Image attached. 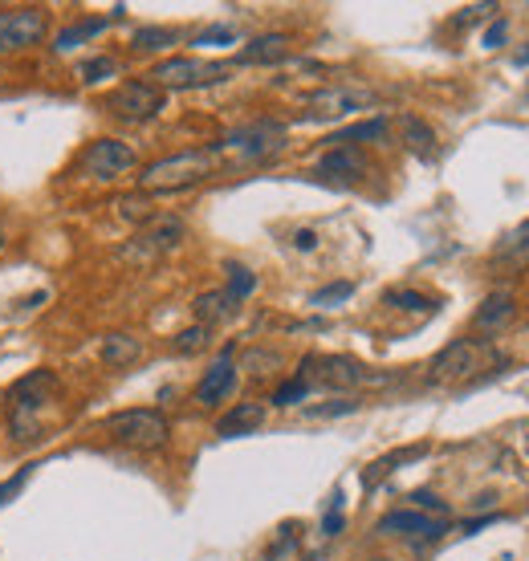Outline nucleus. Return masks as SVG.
Masks as SVG:
<instances>
[{
	"label": "nucleus",
	"mask_w": 529,
	"mask_h": 561,
	"mask_svg": "<svg viewBox=\"0 0 529 561\" xmlns=\"http://www.w3.org/2000/svg\"><path fill=\"white\" fill-rule=\"evenodd\" d=\"M106 110L114 118H127V122H147V118H155L163 110V90L155 82H143V78L123 82V86H114L106 94Z\"/></svg>",
	"instance_id": "9"
},
{
	"label": "nucleus",
	"mask_w": 529,
	"mask_h": 561,
	"mask_svg": "<svg viewBox=\"0 0 529 561\" xmlns=\"http://www.w3.org/2000/svg\"><path fill=\"white\" fill-rule=\"evenodd\" d=\"M119 212H123L127 220H143V216H151V204H143V196H127V200L119 204Z\"/></svg>",
	"instance_id": "35"
},
{
	"label": "nucleus",
	"mask_w": 529,
	"mask_h": 561,
	"mask_svg": "<svg viewBox=\"0 0 529 561\" xmlns=\"http://www.w3.org/2000/svg\"><path fill=\"white\" fill-rule=\"evenodd\" d=\"M375 561H387V557H375Z\"/></svg>",
	"instance_id": "44"
},
{
	"label": "nucleus",
	"mask_w": 529,
	"mask_h": 561,
	"mask_svg": "<svg viewBox=\"0 0 529 561\" xmlns=\"http://www.w3.org/2000/svg\"><path fill=\"white\" fill-rule=\"evenodd\" d=\"M298 379H306L310 387H330V391H342V387H359L367 383L371 374L346 354H306L302 358V370Z\"/></svg>",
	"instance_id": "8"
},
{
	"label": "nucleus",
	"mask_w": 529,
	"mask_h": 561,
	"mask_svg": "<svg viewBox=\"0 0 529 561\" xmlns=\"http://www.w3.org/2000/svg\"><path fill=\"white\" fill-rule=\"evenodd\" d=\"M342 525H346V517H342V509H326V521H322V533H326V537H338V533H342Z\"/></svg>",
	"instance_id": "39"
},
{
	"label": "nucleus",
	"mask_w": 529,
	"mask_h": 561,
	"mask_svg": "<svg viewBox=\"0 0 529 561\" xmlns=\"http://www.w3.org/2000/svg\"><path fill=\"white\" fill-rule=\"evenodd\" d=\"M493 261H505V265H517V269H525L529 265V220L525 224H517L505 240H497V248H493Z\"/></svg>",
	"instance_id": "21"
},
{
	"label": "nucleus",
	"mask_w": 529,
	"mask_h": 561,
	"mask_svg": "<svg viewBox=\"0 0 529 561\" xmlns=\"http://www.w3.org/2000/svg\"><path fill=\"white\" fill-rule=\"evenodd\" d=\"M383 135H387V118H367V122H355V127L330 135L326 143L330 147H359V143H379Z\"/></svg>",
	"instance_id": "23"
},
{
	"label": "nucleus",
	"mask_w": 529,
	"mask_h": 561,
	"mask_svg": "<svg viewBox=\"0 0 529 561\" xmlns=\"http://www.w3.org/2000/svg\"><path fill=\"white\" fill-rule=\"evenodd\" d=\"M139 354H143V342L135 334H123L119 330V334H106L102 338V362L106 366H131Z\"/></svg>",
	"instance_id": "22"
},
{
	"label": "nucleus",
	"mask_w": 529,
	"mask_h": 561,
	"mask_svg": "<svg viewBox=\"0 0 529 561\" xmlns=\"http://www.w3.org/2000/svg\"><path fill=\"white\" fill-rule=\"evenodd\" d=\"M171 346H175V354H200V350L212 346V330L208 326H188V330L175 334Z\"/></svg>",
	"instance_id": "28"
},
{
	"label": "nucleus",
	"mask_w": 529,
	"mask_h": 561,
	"mask_svg": "<svg viewBox=\"0 0 529 561\" xmlns=\"http://www.w3.org/2000/svg\"><path fill=\"white\" fill-rule=\"evenodd\" d=\"M383 305L411 309V314H428V309H432L436 301H428V297H424V293H416V289H387V293H383Z\"/></svg>",
	"instance_id": "27"
},
{
	"label": "nucleus",
	"mask_w": 529,
	"mask_h": 561,
	"mask_svg": "<svg viewBox=\"0 0 529 561\" xmlns=\"http://www.w3.org/2000/svg\"><path fill=\"white\" fill-rule=\"evenodd\" d=\"M355 411H359V399H334V403L310 407L306 415H310V419H334V415H355Z\"/></svg>",
	"instance_id": "32"
},
{
	"label": "nucleus",
	"mask_w": 529,
	"mask_h": 561,
	"mask_svg": "<svg viewBox=\"0 0 529 561\" xmlns=\"http://www.w3.org/2000/svg\"><path fill=\"white\" fill-rule=\"evenodd\" d=\"M216 155L220 147H196V151H180V155H167L155 159L139 171V192L143 196H163V192H184V187L204 183L216 171Z\"/></svg>",
	"instance_id": "2"
},
{
	"label": "nucleus",
	"mask_w": 529,
	"mask_h": 561,
	"mask_svg": "<svg viewBox=\"0 0 529 561\" xmlns=\"http://www.w3.org/2000/svg\"><path fill=\"white\" fill-rule=\"evenodd\" d=\"M139 167V155L131 143L123 139H94L86 151H82V171L90 179H119L127 171Z\"/></svg>",
	"instance_id": "10"
},
{
	"label": "nucleus",
	"mask_w": 529,
	"mask_h": 561,
	"mask_svg": "<svg viewBox=\"0 0 529 561\" xmlns=\"http://www.w3.org/2000/svg\"><path fill=\"white\" fill-rule=\"evenodd\" d=\"M45 37V13L41 9H9L0 13V53L29 49Z\"/></svg>",
	"instance_id": "12"
},
{
	"label": "nucleus",
	"mask_w": 529,
	"mask_h": 561,
	"mask_svg": "<svg viewBox=\"0 0 529 561\" xmlns=\"http://www.w3.org/2000/svg\"><path fill=\"white\" fill-rule=\"evenodd\" d=\"M224 273H228V297H232V301H245V297L257 293V273L245 269L241 261H228Z\"/></svg>",
	"instance_id": "25"
},
{
	"label": "nucleus",
	"mask_w": 529,
	"mask_h": 561,
	"mask_svg": "<svg viewBox=\"0 0 529 561\" xmlns=\"http://www.w3.org/2000/svg\"><path fill=\"white\" fill-rule=\"evenodd\" d=\"M106 435L114 444L135 448V452H159L171 435V423L155 407H131V411H114L106 419Z\"/></svg>",
	"instance_id": "3"
},
{
	"label": "nucleus",
	"mask_w": 529,
	"mask_h": 561,
	"mask_svg": "<svg viewBox=\"0 0 529 561\" xmlns=\"http://www.w3.org/2000/svg\"><path fill=\"white\" fill-rule=\"evenodd\" d=\"M216 147L220 151H237L245 163H261V159H269V155H277L285 147V127H281V122H273V118L245 122V127L228 131Z\"/></svg>",
	"instance_id": "6"
},
{
	"label": "nucleus",
	"mask_w": 529,
	"mask_h": 561,
	"mask_svg": "<svg viewBox=\"0 0 529 561\" xmlns=\"http://www.w3.org/2000/svg\"><path fill=\"white\" fill-rule=\"evenodd\" d=\"M285 57H289V37L285 33H265L237 53L241 66H277V61H285Z\"/></svg>",
	"instance_id": "16"
},
{
	"label": "nucleus",
	"mask_w": 529,
	"mask_h": 561,
	"mask_svg": "<svg viewBox=\"0 0 529 561\" xmlns=\"http://www.w3.org/2000/svg\"><path fill=\"white\" fill-rule=\"evenodd\" d=\"M513 66H529V45H525V49H517V57H513Z\"/></svg>",
	"instance_id": "42"
},
{
	"label": "nucleus",
	"mask_w": 529,
	"mask_h": 561,
	"mask_svg": "<svg viewBox=\"0 0 529 561\" xmlns=\"http://www.w3.org/2000/svg\"><path fill=\"white\" fill-rule=\"evenodd\" d=\"M237 305H241V301H232V297H228V289H212V293H200L192 309H196L200 326H208V330H212L216 322H228L232 314H237Z\"/></svg>",
	"instance_id": "19"
},
{
	"label": "nucleus",
	"mask_w": 529,
	"mask_h": 561,
	"mask_svg": "<svg viewBox=\"0 0 529 561\" xmlns=\"http://www.w3.org/2000/svg\"><path fill=\"white\" fill-rule=\"evenodd\" d=\"M489 358H493V350H489L481 338H456L452 346H444V350L428 362V383H432V387L477 383V370H485Z\"/></svg>",
	"instance_id": "4"
},
{
	"label": "nucleus",
	"mask_w": 529,
	"mask_h": 561,
	"mask_svg": "<svg viewBox=\"0 0 529 561\" xmlns=\"http://www.w3.org/2000/svg\"><path fill=\"white\" fill-rule=\"evenodd\" d=\"M407 501H411V505H416V513H448V505L440 501V496H436V492H411V496H407Z\"/></svg>",
	"instance_id": "34"
},
{
	"label": "nucleus",
	"mask_w": 529,
	"mask_h": 561,
	"mask_svg": "<svg viewBox=\"0 0 529 561\" xmlns=\"http://www.w3.org/2000/svg\"><path fill=\"white\" fill-rule=\"evenodd\" d=\"M293 244H298L302 253H310V248H318V232H314V228H302L298 236H293Z\"/></svg>",
	"instance_id": "41"
},
{
	"label": "nucleus",
	"mask_w": 529,
	"mask_h": 561,
	"mask_svg": "<svg viewBox=\"0 0 529 561\" xmlns=\"http://www.w3.org/2000/svg\"><path fill=\"white\" fill-rule=\"evenodd\" d=\"M57 395V374L53 370H29L9 387V431L13 444L41 440V419Z\"/></svg>",
	"instance_id": "1"
},
{
	"label": "nucleus",
	"mask_w": 529,
	"mask_h": 561,
	"mask_svg": "<svg viewBox=\"0 0 529 561\" xmlns=\"http://www.w3.org/2000/svg\"><path fill=\"white\" fill-rule=\"evenodd\" d=\"M306 395H310V383H306V379H289V383L277 387L273 403H277V407H293V403H302Z\"/></svg>",
	"instance_id": "31"
},
{
	"label": "nucleus",
	"mask_w": 529,
	"mask_h": 561,
	"mask_svg": "<svg viewBox=\"0 0 529 561\" xmlns=\"http://www.w3.org/2000/svg\"><path fill=\"white\" fill-rule=\"evenodd\" d=\"M399 131H403V143H407V151H416L420 159H436V131L428 127L424 118H416V114H403V118H399Z\"/></svg>",
	"instance_id": "20"
},
{
	"label": "nucleus",
	"mask_w": 529,
	"mask_h": 561,
	"mask_svg": "<svg viewBox=\"0 0 529 561\" xmlns=\"http://www.w3.org/2000/svg\"><path fill=\"white\" fill-rule=\"evenodd\" d=\"M106 29V21L102 17H90V21H74L70 29H62V33H57V53H70V49H78L82 41H90V37H98Z\"/></svg>",
	"instance_id": "24"
},
{
	"label": "nucleus",
	"mask_w": 529,
	"mask_h": 561,
	"mask_svg": "<svg viewBox=\"0 0 529 561\" xmlns=\"http://www.w3.org/2000/svg\"><path fill=\"white\" fill-rule=\"evenodd\" d=\"M505 37H509V21H493L489 33H485V49H501Z\"/></svg>",
	"instance_id": "38"
},
{
	"label": "nucleus",
	"mask_w": 529,
	"mask_h": 561,
	"mask_svg": "<svg viewBox=\"0 0 529 561\" xmlns=\"http://www.w3.org/2000/svg\"><path fill=\"white\" fill-rule=\"evenodd\" d=\"M232 41H237V33H232V29H208V33H200L196 37V45H232Z\"/></svg>",
	"instance_id": "36"
},
{
	"label": "nucleus",
	"mask_w": 529,
	"mask_h": 561,
	"mask_svg": "<svg viewBox=\"0 0 529 561\" xmlns=\"http://www.w3.org/2000/svg\"><path fill=\"white\" fill-rule=\"evenodd\" d=\"M184 236H188V224H184L180 216H155V220H147V224L135 232V240L123 248V257H127V261H155V257H167V253H175V248L184 244Z\"/></svg>",
	"instance_id": "7"
},
{
	"label": "nucleus",
	"mask_w": 529,
	"mask_h": 561,
	"mask_svg": "<svg viewBox=\"0 0 529 561\" xmlns=\"http://www.w3.org/2000/svg\"><path fill=\"white\" fill-rule=\"evenodd\" d=\"M9 244V236H5V228H0V248H5Z\"/></svg>",
	"instance_id": "43"
},
{
	"label": "nucleus",
	"mask_w": 529,
	"mask_h": 561,
	"mask_svg": "<svg viewBox=\"0 0 529 561\" xmlns=\"http://www.w3.org/2000/svg\"><path fill=\"white\" fill-rule=\"evenodd\" d=\"M78 74H82L86 86H98V82H106V78L119 74V61H114V57H90V61H82Z\"/></svg>",
	"instance_id": "29"
},
{
	"label": "nucleus",
	"mask_w": 529,
	"mask_h": 561,
	"mask_svg": "<svg viewBox=\"0 0 529 561\" xmlns=\"http://www.w3.org/2000/svg\"><path fill=\"white\" fill-rule=\"evenodd\" d=\"M232 74L228 61H200V57H167L151 70V82L159 90H196V86H212L224 82Z\"/></svg>",
	"instance_id": "5"
},
{
	"label": "nucleus",
	"mask_w": 529,
	"mask_h": 561,
	"mask_svg": "<svg viewBox=\"0 0 529 561\" xmlns=\"http://www.w3.org/2000/svg\"><path fill=\"white\" fill-rule=\"evenodd\" d=\"M350 293H355V285H350V281H334V285L310 293V305H334V301H346Z\"/></svg>",
	"instance_id": "33"
},
{
	"label": "nucleus",
	"mask_w": 529,
	"mask_h": 561,
	"mask_svg": "<svg viewBox=\"0 0 529 561\" xmlns=\"http://www.w3.org/2000/svg\"><path fill=\"white\" fill-rule=\"evenodd\" d=\"M375 102H379V94L371 86H322L306 98V110H310V118H346Z\"/></svg>",
	"instance_id": "11"
},
{
	"label": "nucleus",
	"mask_w": 529,
	"mask_h": 561,
	"mask_svg": "<svg viewBox=\"0 0 529 561\" xmlns=\"http://www.w3.org/2000/svg\"><path fill=\"white\" fill-rule=\"evenodd\" d=\"M33 472H37V464H29V468H21L17 476H9V480H0V509H5L9 501H17V492L33 480Z\"/></svg>",
	"instance_id": "30"
},
{
	"label": "nucleus",
	"mask_w": 529,
	"mask_h": 561,
	"mask_svg": "<svg viewBox=\"0 0 529 561\" xmlns=\"http://www.w3.org/2000/svg\"><path fill=\"white\" fill-rule=\"evenodd\" d=\"M517 314V297L509 293V289H497V293H489L485 301H481V309L473 314V326L477 330H497L501 322H509Z\"/></svg>",
	"instance_id": "18"
},
{
	"label": "nucleus",
	"mask_w": 529,
	"mask_h": 561,
	"mask_svg": "<svg viewBox=\"0 0 529 561\" xmlns=\"http://www.w3.org/2000/svg\"><path fill=\"white\" fill-rule=\"evenodd\" d=\"M261 423H265V407L261 403H237L232 411H224L216 419V435H220V440H237V435L257 431Z\"/></svg>",
	"instance_id": "15"
},
{
	"label": "nucleus",
	"mask_w": 529,
	"mask_h": 561,
	"mask_svg": "<svg viewBox=\"0 0 529 561\" xmlns=\"http://www.w3.org/2000/svg\"><path fill=\"white\" fill-rule=\"evenodd\" d=\"M493 9H497V5H473V9H464V13H460V17L452 21V25H456V29H464V25H473V21H481V17H489Z\"/></svg>",
	"instance_id": "37"
},
{
	"label": "nucleus",
	"mask_w": 529,
	"mask_h": 561,
	"mask_svg": "<svg viewBox=\"0 0 529 561\" xmlns=\"http://www.w3.org/2000/svg\"><path fill=\"white\" fill-rule=\"evenodd\" d=\"M180 37H175V29H159V25H147V29H139L135 37H131V49L135 53H155V49H167V45H175Z\"/></svg>",
	"instance_id": "26"
},
{
	"label": "nucleus",
	"mask_w": 529,
	"mask_h": 561,
	"mask_svg": "<svg viewBox=\"0 0 529 561\" xmlns=\"http://www.w3.org/2000/svg\"><path fill=\"white\" fill-rule=\"evenodd\" d=\"M363 171H367V159L359 147H330L318 159V175H330V179H359Z\"/></svg>",
	"instance_id": "17"
},
{
	"label": "nucleus",
	"mask_w": 529,
	"mask_h": 561,
	"mask_svg": "<svg viewBox=\"0 0 529 561\" xmlns=\"http://www.w3.org/2000/svg\"><path fill=\"white\" fill-rule=\"evenodd\" d=\"M237 391V362H232V346L204 370V379L196 383V403L200 407H216Z\"/></svg>",
	"instance_id": "13"
},
{
	"label": "nucleus",
	"mask_w": 529,
	"mask_h": 561,
	"mask_svg": "<svg viewBox=\"0 0 529 561\" xmlns=\"http://www.w3.org/2000/svg\"><path fill=\"white\" fill-rule=\"evenodd\" d=\"M375 529H379L383 537H416V545H420V541L444 537V521H432L428 513H416V509H395V513H387V517H379Z\"/></svg>",
	"instance_id": "14"
},
{
	"label": "nucleus",
	"mask_w": 529,
	"mask_h": 561,
	"mask_svg": "<svg viewBox=\"0 0 529 561\" xmlns=\"http://www.w3.org/2000/svg\"><path fill=\"white\" fill-rule=\"evenodd\" d=\"M293 545H298V537H293V533L285 529V537H281V541H277V545L269 549V561H281V557H285V553H289Z\"/></svg>",
	"instance_id": "40"
}]
</instances>
